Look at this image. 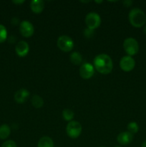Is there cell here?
I'll list each match as a JSON object with an SVG mask.
<instances>
[{
    "label": "cell",
    "instance_id": "7c38bea8",
    "mask_svg": "<svg viewBox=\"0 0 146 147\" xmlns=\"http://www.w3.org/2000/svg\"><path fill=\"white\" fill-rule=\"evenodd\" d=\"M29 44L25 41H19L17 42L15 47V51L17 55L19 57H25L29 53Z\"/></svg>",
    "mask_w": 146,
    "mask_h": 147
},
{
    "label": "cell",
    "instance_id": "52a82bcc",
    "mask_svg": "<svg viewBox=\"0 0 146 147\" xmlns=\"http://www.w3.org/2000/svg\"><path fill=\"white\" fill-rule=\"evenodd\" d=\"M19 32L24 37H30L34 34V27L30 22L24 20L19 24Z\"/></svg>",
    "mask_w": 146,
    "mask_h": 147
},
{
    "label": "cell",
    "instance_id": "6da1fadb",
    "mask_svg": "<svg viewBox=\"0 0 146 147\" xmlns=\"http://www.w3.org/2000/svg\"><path fill=\"white\" fill-rule=\"evenodd\" d=\"M94 67L98 73L107 75L113 69V62L111 57L107 54L97 55L93 60Z\"/></svg>",
    "mask_w": 146,
    "mask_h": 147
},
{
    "label": "cell",
    "instance_id": "30bf717a",
    "mask_svg": "<svg viewBox=\"0 0 146 147\" xmlns=\"http://www.w3.org/2000/svg\"><path fill=\"white\" fill-rule=\"evenodd\" d=\"M30 96L29 91L25 88H21L17 90L14 94V100L19 104L24 103Z\"/></svg>",
    "mask_w": 146,
    "mask_h": 147
},
{
    "label": "cell",
    "instance_id": "d4e9b609",
    "mask_svg": "<svg viewBox=\"0 0 146 147\" xmlns=\"http://www.w3.org/2000/svg\"><path fill=\"white\" fill-rule=\"evenodd\" d=\"M24 0H19V1H17V0H16V1H12V3H14V4H23V3H24Z\"/></svg>",
    "mask_w": 146,
    "mask_h": 147
},
{
    "label": "cell",
    "instance_id": "603a6c76",
    "mask_svg": "<svg viewBox=\"0 0 146 147\" xmlns=\"http://www.w3.org/2000/svg\"><path fill=\"white\" fill-rule=\"evenodd\" d=\"M133 1H131V0H125V1H123V5L126 7H131L132 4H133Z\"/></svg>",
    "mask_w": 146,
    "mask_h": 147
},
{
    "label": "cell",
    "instance_id": "7402d4cb",
    "mask_svg": "<svg viewBox=\"0 0 146 147\" xmlns=\"http://www.w3.org/2000/svg\"><path fill=\"white\" fill-rule=\"evenodd\" d=\"M93 34H94V30H90L89 28H87L84 30V36L87 37V38H91L93 36Z\"/></svg>",
    "mask_w": 146,
    "mask_h": 147
},
{
    "label": "cell",
    "instance_id": "f546056e",
    "mask_svg": "<svg viewBox=\"0 0 146 147\" xmlns=\"http://www.w3.org/2000/svg\"><path fill=\"white\" fill-rule=\"evenodd\" d=\"M100 147H105V146H100Z\"/></svg>",
    "mask_w": 146,
    "mask_h": 147
},
{
    "label": "cell",
    "instance_id": "8992f818",
    "mask_svg": "<svg viewBox=\"0 0 146 147\" xmlns=\"http://www.w3.org/2000/svg\"><path fill=\"white\" fill-rule=\"evenodd\" d=\"M85 23L87 28L90 30L97 29L101 24V18L97 13L90 12L86 15Z\"/></svg>",
    "mask_w": 146,
    "mask_h": 147
},
{
    "label": "cell",
    "instance_id": "3957f363",
    "mask_svg": "<svg viewBox=\"0 0 146 147\" xmlns=\"http://www.w3.org/2000/svg\"><path fill=\"white\" fill-rule=\"evenodd\" d=\"M123 48L129 56H133L139 51V44L133 37L126 38L123 42Z\"/></svg>",
    "mask_w": 146,
    "mask_h": 147
},
{
    "label": "cell",
    "instance_id": "ba28073f",
    "mask_svg": "<svg viewBox=\"0 0 146 147\" xmlns=\"http://www.w3.org/2000/svg\"><path fill=\"white\" fill-rule=\"evenodd\" d=\"M120 68L125 72H130L134 69L135 66V61L131 56H123L120 61Z\"/></svg>",
    "mask_w": 146,
    "mask_h": 147
},
{
    "label": "cell",
    "instance_id": "d6986e66",
    "mask_svg": "<svg viewBox=\"0 0 146 147\" xmlns=\"http://www.w3.org/2000/svg\"><path fill=\"white\" fill-rule=\"evenodd\" d=\"M127 131L131 134H136L139 131V126L136 122H130L127 124Z\"/></svg>",
    "mask_w": 146,
    "mask_h": 147
},
{
    "label": "cell",
    "instance_id": "ffe728a7",
    "mask_svg": "<svg viewBox=\"0 0 146 147\" xmlns=\"http://www.w3.org/2000/svg\"><path fill=\"white\" fill-rule=\"evenodd\" d=\"M7 38V30L2 24H0V43H2Z\"/></svg>",
    "mask_w": 146,
    "mask_h": 147
},
{
    "label": "cell",
    "instance_id": "7a4b0ae2",
    "mask_svg": "<svg viewBox=\"0 0 146 147\" xmlns=\"http://www.w3.org/2000/svg\"><path fill=\"white\" fill-rule=\"evenodd\" d=\"M129 22L133 27L140 28L145 25L146 14L139 8H133L130 10L128 14Z\"/></svg>",
    "mask_w": 146,
    "mask_h": 147
},
{
    "label": "cell",
    "instance_id": "9a60e30c",
    "mask_svg": "<svg viewBox=\"0 0 146 147\" xmlns=\"http://www.w3.org/2000/svg\"><path fill=\"white\" fill-rule=\"evenodd\" d=\"M31 103L33 107L35 109H40L44 106V100L41 96L38 95H34L31 99Z\"/></svg>",
    "mask_w": 146,
    "mask_h": 147
},
{
    "label": "cell",
    "instance_id": "44dd1931",
    "mask_svg": "<svg viewBox=\"0 0 146 147\" xmlns=\"http://www.w3.org/2000/svg\"><path fill=\"white\" fill-rule=\"evenodd\" d=\"M1 147H17V144L12 140H7L2 144Z\"/></svg>",
    "mask_w": 146,
    "mask_h": 147
},
{
    "label": "cell",
    "instance_id": "f1b7e54d",
    "mask_svg": "<svg viewBox=\"0 0 146 147\" xmlns=\"http://www.w3.org/2000/svg\"><path fill=\"white\" fill-rule=\"evenodd\" d=\"M115 147H123L122 146H115Z\"/></svg>",
    "mask_w": 146,
    "mask_h": 147
},
{
    "label": "cell",
    "instance_id": "4fadbf2b",
    "mask_svg": "<svg viewBox=\"0 0 146 147\" xmlns=\"http://www.w3.org/2000/svg\"><path fill=\"white\" fill-rule=\"evenodd\" d=\"M30 8L35 14H40L44 9V2L42 0H32L30 2Z\"/></svg>",
    "mask_w": 146,
    "mask_h": 147
},
{
    "label": "cell",
    "instance_id": "5bb4252c",
    "mask_svg": "<svg viewBox=\"0 0 146 147\" xmlns=\"http://www.w3.org/2000/svg\"><path fill=\"white\" fill-rule=\"evenodd\" d=\"M37 147H54V142L50 136H42L37 143Z\"/></svg>",
    "mask_w": 146,
    "mask_h": 147
},
{
    "label": "cell",
    "instance_id": "484cf974",
    "mask_svg": "<svg viewBox=\"0 0 146 147\" xmlns=\"http://www.w3.org/2000/svg\"><path fill=\"white\" fill-rule=\"evenodd\" d=\"M141 147H146V140L143 142V144H142L141 145Z\"/></svg>",
    "mask_w": 146,
    "mask_h": 147
},
{
    "label": "cell",
    "instance_id": "83f0119b",
    "mask_svg": "<svg viewBox=\"0 0 146 147\" xmlns=\"http://www.w3.org/2000/svg\"><path fill=\"white\" fill-rule=\"evenodd\" d=\"M94 2H96V3H102V1H94Z\"/></svg>",
    "mask_w": 146,
    "mask_h": 147
},
{
    "label": "cell",
    "instance_id": "cb8c5ba5",
    "mask_svg": "<svg viewBox=\"0 0 146 147\" xmlns=\"http://www.w3.org/2000/svg\"><path fill=\"white\" fill-rule=\"evenodd\" d=\"M18 23H19V20L17 19V17H14L11 20V24H14V25H17V24H18Z\"/></svg>",
    "mask_w": 146,
    "mask_h": 147
},
{
    "label": "cell",
    "instance_id": "2e32d148",
    "mask_svg": "<svg viewBox=\"0 0 146 147\" xmlns=\"http://www.w3.org/2000/svg\"><path fill=\"white\" fill-rule=\"evenodd\" d=\"M11 129L7 124H2L0 126V139H6L10 136Z\"/></svg>",
    "mask_w": 146,
    "mask_h": 147
},
{
    "label": "cell",
    "instance_id": "4316f807",
    "mask_svg": "<svg viewBox=\"0 0 146 147\" xmlns=\"http://www.w3.org/2000/svg\"><path fill=\"white\" fill-rule=\"evenodd\" d=\"M143 32H144L145 34H146V24L144 26V28H143Z\"/></svg>",
    "mask_w": 146,
    "mask_h": 147
},
{
    "label": "cell",
    "instance_id": "9c48e42d",
    "mask_svg": "<svg viewBox=\"0 0 146 147\" xmlns=\"http://www.w3.org/2000/svg\"><path fill=\"white\" fill-rule=\"evenodd\" d=\"M80 75L83 79H87L91 78L93 76L94 73V67L93 65L88 63H84L80 66Z\"/></svg>",
    "mask_w": 146,
    "mask_h": 147
},
{
    "label": "cell",
    "instance_id": "277c9868",
    "mask_svg": "<svg viewBox=\"0 0 146 147\" xmlns=\"http://www.w3.org/2000/svg\"><path fill=\"white\" fill-rule=\"evenodd\" d=\"M82 130V128L81 124L75 121H70L66 126V133L67 136L73 139H77L80 136Z\"/></svg>",
    "mask_w": 146,
    "mask_h": 147
},
{
    "label": "cell",
    "instance_id": "ac0fdd59",
    "mask_svg": "<svg viewBox=\"0 0 146 147\" xmlns=\"http://www.w3.org/2000/svg\"><path fill=\"white\" fill-rule=\"evenodd\" d=\"M74 113L72 110L69 109H65L63 110L62 111V117L67 121H72L73 119H74Z\"/></svg>",
    "mask_w": 146,
    "mask_h": 147
},
{
    "label": "cell",
    "instance_id": "e0dca14e",
    "mask_svg": "<svg viewBox=\"0 0 146 147\" xmlns=\"http://www.w3.org/2000/svg\"><path fill=\"white\" fill-rule=\"evenodd\" d=\"M70 61L76 65H79L82 63V56L78 52H74L70 55Z\"/></svg>",
    "mask_w": 146,
    "mask_h": 147
},
{
    "label": "cell",
    "instance_id": "5b68a950",
    "mask_svg": "<svg viewBox=\"0 0 146 147\" xmlns=\"http://www.w3.org/2000/svg\"><path fill=\"white\" fill-rule=\"evenodd\" d=\"M57 44L60 50L64 53L70 52L74 47V41L67 35H62L57 39Z\"/></svg>",
    "mask_w": 146,
    "mask_h": 147
},
{
    "label": "cell",
    "instance_id": "8fae6325",
    "mask_svg": "<svg viewBox=\"0 0 146 147\" xmlns=\"http://www.w3.org/2000/svg\"><path fill=\"white\" fill-rule=\"evenodd\" d=\"M133 134L129 131H123L119 134L117 136V141L122 146L128 145L133 142Z\"/></svg>",
    "mask_w": 146,
    "mask_h": 147
}]
</instances>
